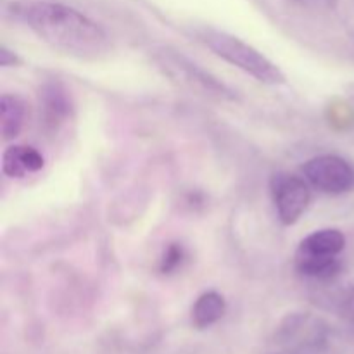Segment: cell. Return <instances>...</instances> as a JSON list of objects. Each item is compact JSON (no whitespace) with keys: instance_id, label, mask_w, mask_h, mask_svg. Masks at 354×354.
<instances>
[{"instance_id":"3957f363","label":"cell","mask_w":354,"mask_h":354,"mask_svg":"<svg viewBox=\"0 0 354 354\" xmlns=\"http://www.w3.org/2000/svg\"><path fill=\"white\" fill-rule=\"evenodd\" d=\"M346 249V237L337 228H322L303 239L296 251V270L304 277L317 280L334 279L342 268L341 254Z\"/></svg>"},{"instance_id":"30bf717a","label":"cell","mask_w":354,"mask_h":354,"mask_svg":"<svg viewBox=\"0 0 354 354\" xmlns=\"http://www.w3.org/2000/svg\"><path fill=\"white\" fill-rule=\"evenodd\" d=\"M26 120V102L21 97L3 93L0 97V135L9 142L19 137Z\"/></svg>"},{"instance_id":"9a60e30c","label":"cell","mask_w":354,"mask_h":354,"mask_svg":"<svg viewBox=\"0 0 354 354\" xmlns=\"http://www.w3.org/2000/svg\"><path fill=\"white\" fill-rule=\"evenodd\" d=\"M294 2L301 3L304 7H325L330 6L332 0H294Z\"/></svg>"},{"instance_id":"5b68a950","label":"cell","mask_w":354,"mask_h":354,"mask_svg":"<svg viewBox=\"0 0 354 354\" xmlns=\"http://www.w3.org/2000/svg\"><path fill=\"white\" fill-rule=\"evenodd\" d=\"M158 62L162 68V71H165V75L171 78V82H176L178 85L185 86L190 92L197 93V95H204L218 100L235 99V93L227 85L218 82L214 76H211L209 73H206L199 66L194 64L192 61L176 54V52H159Z\"/></svg>"},{"instance_id":"5bb4252c","label":"cell","mask_w":354,"mask_h":354,"mask_svg":"<svg viewBox=\"0 0 354 354\" xmlns=\"http://www.w3.org/2000/svg\"><path fill=\"white\" fill-rule=\"evenodd\" d=\"M344 313L349 320L354 322V287L348 292L344 299Z\"/></svg>"},{"instance_id":"7a4b0ae2","label":"cell","mask_w":354,"mask_h":354,"mask_svg":"<svg viewBox=\"0 0 354 354\" xmlns=\"http://www.w3.org/2000/svg\"><path fill=\"white\" fill-rule=\"evenodd\" d=\"M199 38L207 48L213 50L214 55L227 61L228 64L242 69L254 80H258L259 83L272 86L286 83V75L282 73V69L275 62L270 61L266 55H263L258 48L249 45L248 41L241 40L227 31L211 30V28L201 31Z\"/></svg>"},{"instance_id":"8fae6325","label":"cell","mask_w":354,"mask_h":354,"mask_svg":"<svg viewBox=\"0 0 354 354\" xmlns=\"http://www.w3.org/2000/svg\"><path fill=\"white\" fill-rule=\"evenodd\" d=\"M41 111H44L45 123H48L50 127H55V124L61 123V121L68 116V97H66L64 90H61V86H45L44 93H41Z\"/></svg>"},{"instance_id":"7c38bea8","label":"cell","mask_w":354,"mask_h":354,"mask_svg":"<svg viewBox=\"0 0 354 354\" xmlns=\"http://www.w3.org/2000/svg\"><path fill=\"white\" fill-rule=\"evenodd\" d=\"M185 259V251L180 244H169L165 251V256L161 259V272L169 273L178 268L182 261Z\"/></svg>"},{"instance_id":"9c48e42d","label":"cell","mask_w":354,"mask_h":354,"mask_svg":"<svg viewBox=\"0 0 354 354\" xmlns=\"http://www.w3.org/2000/svg\"><path fill=\"white\" fill-rule=\"evenodd\" d=\"M227 313V301L216 290L201 294L192 306V325L197 330H206L221 320Z\"/></svg>"},{"instance_id":"ba28073f","label":"cell","mask_w":354,"mask_h":354,"mask_svg":"<svg viewBox=\"0 0 354 354\" xmlns=\"http://www.w3.org/2000/svg\"><path fill=\"white\" fill-rule=\"evenodd\" d=\"M44 166V156L31 145H10L2 152V173L9 178H26Z\"/></svg>"},{"instance_id":"4fadbf2b","label":"cell","mask_w":354,"mask_h":354,"mask_svg":"<svg viewBox=\"0 0 354 354\" xmlns=\"http://www.w3.org/2000/svg\"><path fill=\"white\" fill-rule=\"evenodd\" d=\"M17 64H21L19 55H17L16 52L9 50L6 45H2V47H0V66H2V68H10V66Z\"/></svg>"},{"instance_id":"6da1fadb","label":"cell","mask_w":354,"mask_h":354,"mask_svg":"<svg viewBox=\"0 0 354 354\" xmlns=\"http://www.w3.org/2000/svg\"><path fill=\"white\" fill-rule=\"evenodd\" d=\"M16 14L48 47L71 57L97 61L111 48L102 26L64 3H24L17 6Z\"/></svg>"},{"instance_id":"8992f818","label":"cell","mask_w":354,"mask_h":354,"mask_svg":"<svg viewBox=\"0 0 354 354\" xmlns=\"http://www.w3.org/2000/svg\"><path fill=\"white\" fill-rule=\"evenodd\" d=\"M301 173L315 190L327 196H342L354 190V165L337 154L308 159Z\"/></svg>"},{"instance_id":"52a82bcc","label":"cell","mask_w":354,"mask_h":354,"mask_svg":"<svg viewBox=\"0 0 354 354\" xmlns=\"http://www.w3.org/2000/svg\"><path fill=\"white\" fill-rule=\"evenodd\" d=\"M272 196L280 223L290 227L306 213L311 203V185L304 176L279 173L272 178Z\"/></svg>"},{"instance_id":"277c9868","label":"cell","mask_w":354,"mask_h":354,"mask_svg":"<svg viewBox=\"0 0 354 354\" xmlns=\"http://www.w3.org/2000/svg\"><path fill=\"white\" fill-rule=\"evenodd\" d=\"M327 344V330L322 320L310 313L289 315L273 334L268 354H318Z\"/></svg>"},{"instance_id":"2e32d148","label":"cell","mask_w":354,"mask_h":354,"mask_svg":"<svg viewBox=\"0 0 354 354\" xmlns=\"http://www.w3.org/2000/svg\"><path fill=\"white\" fill-rule=\"evenodd\" d=\"M348 95L351 97V100L354 102V83H351V85H348Z\"/></svg>"}]
</instances>
